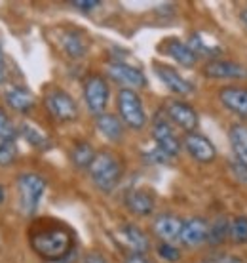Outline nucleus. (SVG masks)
Listing matches in <instances>:
<instances>
[{
	"label": "nucleus",
	"instance_id": "nucleus-1",
	"mask_svg": "<svg viewBox=\"0 0 247 263\" xmlns=\"http://www.w3.org/2000/svg\"><path fill=\"white\" fill-rule=\"evenodd\" d=\"M31 246L40 257L48 261H59L72 250V235L63 225L50 223L31 235Z\"/></svg>",
	"mask_w": 247,
	"mask_h": 263
},
{
	"label": "nucleus",
	"instance_id": "nucleus-2",
	"mask_svg": "<svg viewBox=\"0 0 247 263\" xmlns=\"http://www.w3.org/2000/svg\"><path fill=\"white\" fill-rule=\"evenodd\" d=\"M90 178L99 191L111 193L122 179V164L112 153H97V157L90 166Z\"/></svg>",
	"mask_w": 247,
	"mask_h": 263
},
{
	"label": "nucleus",
	"instance_id": "nucleus-3",
	"mask_svg": "<svg viewBox=\"0 0 247 263\" xmlns=\"http://www.w3.org/2000/svg\"><path fill=\"white\" fill-rule=\"evenodd\" d=\"M17 191H19L21 210L25 212L27 216H33L46 191V179L33 172L21 174L17 178Z\"/></svg>",
	"mask_w": 247,
	"mask_h": 263
},
{
	"label": "nucleus",
	"instance_id": "nucleus-4",
	"mask_svg": "<svg viewBox=\"0 0 247 263\" xmlns=\"http://www.w3.org/2000/svg\"><path fill=\"white\" fill-rule=\"evenodd\" d=\"M118 112H120V119L123 120V124H128L131 130H141L147 124L143 101L135 90L122 88L118 92Z\"/></svg>",
	"mask_w": 247,
	"mask_h": 263
},
{
	"label": "nucleus",
	"instance_id": "nucleus-5",
	"mask_svg": "<svg viewBox=\"0 0 247 263\" xmlns=\"http://www.w3.org/2000/svg\"><path fill=\"white\" fill-rule=\"evenodd\" d=\"M44 105L48 112L59 122H72L78 119V105L76 101L63 90H52L46 93Z\"/></svg>",
	"mask_w": 247,
	"mask_h": 263
},
{
	"label": "nucleus",
	"instance_id": "nucleus-6",
	"mask_svg": "<svg viewBox=\"0 0 247 263\" xmlns=\"http://www.w3.org/2000/svg\"><path fill=\"white\" fill-rule=\"evenodd\" d=\"M109 84L101 74H90L84 80V99L86 105L90 109V112H93L95 117L103 115L105 107L109 103Z\"/></svg>",
	"mask_w": 247,
	"mask_h": 263
},
{
	"label": "nucleus",
	"instance_id": "nucleus-7",
	"mask_svg": "<svg viewBox=\"0 0 247 263\" xmlns=\"http://www.w3.org/2000/svg\"><path fill=\"white\" fill-rule=\"evenodd\" d=\"M152 138L156 141V147L166 157H177L181 151V141L173 134V128L163 115H156L152 122Z\"/></svg>",
	"mask_w": 247,
	"mask_h": 263
},
{
	"label": "nucleus",
	"instance_id": "nucleus-8",
	"mask_svg": "<svg viewBox=\"0 0 247 263\" xmlns=\"http://www.w3.org/2000/svg\"><path fill=\"white\" fill-rule=\"evenodd\" d=\"M107 72L112 80H116L118 84H122L123 88L130 90H137V88H145L147 86V77L143 74L141 69L131 67L122 61H112L107 67Z\"/></svg>",
	"mask_w": 247,
	"mask_h": 263
},
{
	"label": "nucleus",
	"instance_id": "nucleus-9",
	"mask_svg": "<svg viewBox=\"0 0 247 263\" xmlns=\"http://www.w3.org/2000/svg\"><path fill=\"white\" fill-rule=\"evenodd\" d=\"M203 74L217 80H245L247 67L230 60H211L203 67Z\"/></svg>",
	"mask_w": 247,
	"mask_h": 263
},
{
	"label": "nucleus",
	"instance_id": "nucleus-10",
	"mask_svg": "<svg viewBox=\"0 0 247 263\" xmlns=\"http://www.w3.org/2000/svg\"><path fill=\"white\" fill-rule=\"evenodd\" d=\"M184 149L189 151V155L194 158L196 162H202V164H208V162H213L217 158V149L215 145L209 141L205 136L202 134H187L184 138Z\"/></svg>",
	"mask_w": 247,
	"mask_h": 263
},
{
	"label": "nucleus",
	"instance_id": "nucleus-11",
	"mask_svg": "<svg viewBox=\"0 0 247 263\" xmlns=\"http://www.w3.org/2000/svg\"><path fill=\"white\" fill-rule=\"evenodd\" d=\"M59 46L71 60H82L88 53L90 42H88V36H86L84 31L65 29L63 33L59 34Z\"/></svg>",
	"mask_w": 247,
	"mask_h": 263
},
{
	"label": "nucleus",
	"instance_id": "nucleus-12",
	"mask_svg": "<svg viewBox=\"0 0 247 263\" xmlns=\"http://www.w3.org/2000/svg\"><path fill=\"white\" fill-rule=\"evenodd\" d=\"M166 115L179 128H182L189 134H192L196 130V126H198V112L194 111V107H190L184 101H177V99L175 101H169L168 105H166Z\"/></svg>",
	"mask_w": 247,
	"mask_h": 263
},
{
	"label": "nucleus",
	"instance_id": "nucleus-13",
	"mask_svg": "<svg viewBox=\"0 0 247 263\" xmlns=\"http://www.w3.org/2000/svg\"><path fill=\"white\" fill-rule=\"evenodd\" d=\"M219 99L228 111L247 120V88L241 86H224L219 90Z\"/></svg>",
	"mask_w": 247,
	"mask_h": 263
},
{
	"label": "nucleus",
	"instance_id": "nucleus-14",
	"mask_svg": "<svg viewBox=\"0 0 247 263\" xmlns=\"http://www.w3.org/2000/svg\"><path fill=\"white\" fill-rule=\"evenodd\" d=\"M209 237V225L203 217H190L187 221H182V231H181V240L184 246H200L202 242H205Z\"/></svg>",
	"mask_w": 247,
	"mask_h": 263
},
{
	"label": "nucleus",
	"instance_id": "nucleus-15",
	"mask_svg": "<svg viewBox=\"0 0 247 263\" xmlns=\"http://www.w3.org/2000/svg\"><path fill=\"white\" fill-rule=\"evenodd\" d=\"M154 71H156L158 79L166 84V88L171 90L173 93H177V96H189V93H192V90H194V86L190 84L187 79H182L173 67L156 63V65H154Z\"/></svg>",
	"mask_w": 247,
	"mask_h": 263
},
{
	"label": "nucleus",
	"instance_id": "nucleus-16",
	"mask_svg": "<svg viewBox=\"0 0 247 263\" xmlns=\"http://www.w3.org/2000/svg\"><path fill=\"white\" fill-rule=\"evenodd\" d=\"M152 229L156 233V237L162 238L163 242H173V240H179V237H181L182 219L173 216V214H162L154 219Z\"/></svg>",
	"mask_w": 247,
	"mask_h": 263
},
{
	"label": "nucleus",
	"instance_id": "nucleus-17",
	"mask_svg": "<svg viewBox=\"0 0 247 263\" xmlns=\"http://www.w3.org/2000/svg\"><path fill=\"white\" fill-rule=\"evenodd\" d=\"M126 206L135 216H150L154 212V197L149 191L133 189L126 195Z\"/></svg>",
	"mask_w": 247,
	"mask_h": 263
},
{
	"label": "nucleus",
	"instance_id": "nucleus-18",
	"mask_svg": "<svg viewBox=\"0 0 247 263\" xmlns=\"http://www.w3.org/2000/svg\"><path fill=\"white\" fill-rule=\"evenodd\" d=\"M162 48L169 58H173V60L182 67H192L196 63V60H198L196 53L189 48V44H184V42H181V40H177V39L166 40L162 44Z\"/></svg>",
	"mask_w": 247,
	"mask_h": 263
},
{
	"label": "nucleus",
	"instance_id": "nucleus-19",
	"mask_svg": "<svg viewBox=\"0 0 247 263\" xmlns=\"http://www.w3.org/2000/svg\"><path fill=\"white\" fill-rule=\"evenodd\" d=\"M120 237L122 240L128 246H130L133 254H145V252L149 250V237L143 233V229H139L137 225H131V223H126L120 227Z\"/></svg>",
	"mask_w": 247,
	"mask_h": 263
},
{
	"label": "nucleus",
	"instance_id": "nucleus-20",
	"mask_svg": "<svg viewBox=\"0 0 247 263\" xmlns=\"http://www.w3.org/2000/svg\"><path fill=\"white\" fill-rule=\"evenodd\" d=\"M189 48L198 55H208V58H219L222 53V48L215 42L209 34L203 33H194L189 39Z\"/></svg>",
	"mask_w": 247,
	"mask_h": 263
},
{
	"label": "nucleus",
	"instance_id": "nucleus-21",
	"mask_svg": "<svg viewBox=\"0 0 247 263\" xmlns=\"http://www.w3.org/2000/svg\"><path fill=\"white\" fill-rule=\"evenodd\" d=\"M4 98H6L8 105L19 112L31 111L34 105L33 93L29 92V90H25V88H21V86H12V88H8Z\"/></svg>",
	"mask_w": 247,
	"mask_h": 263
},
{
	"label": "nucleus",
	"instance_id": "nucleus-22",
	"mask_svg": "<svg viewBox=\"0 0 247 263\" xmlns=\"http://www.w3.org/2000/svg\"><path fill=\"white\" fill-rule=\"evenodd\" d=\"M95 126H97V130L101 132L109 141H120L123 136V126H122V122H120V119L114 117V115H109V112L99 115L97 120H95Z\"/></svg>",
	"mask_w": 247,
	"mask_h": 263
},
{
	"label": "nucleus",
	"instance_id": "nucleus-23",
	"mask_svg": "<svg viewBox=\"0 0 247 263\" xmlns=\"http://www.w3.org/2000/svg\"><path fill=\"white\" fill-rule=\"evenodd\" d=\"M228 138L234 149L236 160L247 166V126L245 124H234L228 132Z\"/></svg>",
	"mask_w": 247,
	"mask_h": 263
},
{
	"label": "nucleus",
	"instance_id": "nucleus-24",
	"mask_svg": "<svg viewBox=\"0 0 247 263\" xmlns=\"http://www.w3.org/2000/svg\"><path fill=\"white\" fill-rule=\"evenodd\" d=\"M95 157H97V153L93 151V147L88 141H78L71 151V160L76 168H88L90 170Z\"/></svg>",
	"mask_w": 247,
	"mask_h": 263
},
{
	"label": "nucleus",
	"instance_id": "nucleus-25",
	"mask_svg": "<svg viewBox=\"0 0 247 263\" xmlns=\"http://www.w3.org/2000/svg\"><path fill=\"white\" fill-rule=\"evenodd\" d=\"M228 231H230V221L227 217H217L213 223L209 225V237L208 242L213 246H219L228 238Z\"/></svg>",
	"mask_w": 247,
	"mask_h": 263
},
{
	"label": "nucleus",
	"instance_id": "nucleus-26",
	"mask_svg": "<svg viewBox=\"0 0 247 263\" xmlns=\"http://www.w3.org/2000/svg\"><path fill=\"white\" fill-rule=\"evenodd\" d=\"M21 134H23V138L33 145V147H38V149H48V147H50V139H48V136H46L42 130H38L36 126L29 124V122L21 124Z\"/></svg>",
	"mask_w": 247,
	"mask_h": 263
},
{
	"label": "nucleus",
	"instance_id": "nucleus-27",
	"mask_svg": "<svg viewBox=\"0 0 247 263\" xmlns=\"http://www.w3.org/2000/svg\"><path fill=\"white\" fill-rule=\"evenodd\" d=\"M228 238L234 244H247V217H234L230 221Z\"/></svg>",
	"mask_w": 247,
	"mask_h": 263
},
{
	"label": "nucleus",
	"instance_id": "nucleus-28",
	"mask_svg": "<svg viewBox=\"0 0 247 263\" xmlns=\"http://www.w3.org/2000/svg\"><path fill=\"white\" fill-rule=\"evenodd\" d=\"M17 158V145L13 139H6L0 143V166H12Z\"/></svg>",
	"mask_w": 247,
	"mask_h": 263
},
{
	"label": "nucleus",
	"instance_id": "nucleus-29",
	"mask_svg": "<svg viewBox=\"0 0 247 263\" xmlns=\"http://www.w3.org/2000/svg\"><path fill=\"white\" fill-rule=\"evenodd\" d=\"M158 256L162 257V259H166V261L173 263L181 259V252L177 250L171 242H162V244H158Z\"/></svg>",
	"mask_w": 247,
	"mask_h": 263
},
{
	"label": "nucleus",
	"instance_id": "nucleus-30",
	"mask_svg": "<svg viewBox=\"0 0 247 263\" xmlns=\"http://www.w3.org/2000/svg\"><path fill=\"white\" fill-rule=\"evenodd\" d=\"M15 136V128H13L12 120L8 119V115L0 109V141H6V139H13Z\"/></svg>",
	"mask_w": 247,
	"mask_h": 263
},
{
	"label": "nucleus",
	"instance_id": "nucleus-31",
	"mask_svg": "<svg viewBox=\"0 0 247 263\" xmlns=\"http://www.w3.org/2000/svg\"><path fill=\"white\" fill-rule=\"evenodd\" d=\"M72 6L82 10V12H90V10H95V8L101 6V2H97V0H74Z\"/></svg>",
	"mask_w": 247,
	"mask_h": 263
},
{
	"label": "nucleus",
	"instance_id": "nucleus-32",
	"mask_svg": "<svg viewBox=\"0 0 247 263\" xmlns=\"http://www.w3.org/2000/svg\"><path fill=\"white\" fill-rule=\"evenodd\" d=\"M232 172H234V176L241 181H247V166L241 164V162H232Z\"/></svg>",
	"mask_w": 247,
	"mask_h": 263
},
{
	"label": "nucleus",
	"instance_id": "nucleus-33",
	"mask_svg": "<svg viewBox=\"0 0 247 263\" xmlns=\"http://www.w3.org/2000/svg\"><path fill=\"white\" fill-rule=\"evenodd\" d=\"M213 263H245V261L236 256H219V257H215Z\"/></svg>",
	"mask_w": 247,
	"mask_h": 263
},
{
	"label": "nucleus",
	"instance_id": "nucleus-34",
	"mask_svg": "<svg viewBox=\"0 0 247 263\" xmlns=\"http://www.w3.org/2000/svg\"><path fill=\"white\" fill-rule=\"evenodd\" d=\"M84 263H109L101 254H88L84 257Z\"/></svg>",
	"mask_w": 247,
	"mask_h": 263
},
{
	"label": "nucleus",
	"instance_id": "nucleus-35",
	"mask_svg": "<svg viewBox=\"0 0 247 263\" xmlns=\"http://www.w3.org/2000/svg\"><path fill=\"white\" fill-rule=\"evenodd\" d=\"M126 263H149V259L145 257V254H131V256L126 259Z\"/></svg>",
	"mask_w": 247,
	"mask_h": 263
},
{
	"label": "nucleus",
	"instance_id": "nucleus-36",
	"mask_svg": "<svg viewBox=\"0 0 247 263\" xmlns=\"http://www.w3.org/2000/svg\"><path fill=\"white\" fill-rule=\"evenodd\" d=\"M4 74H6V67H4V53H2V46H0V82L4 80Z\"/></svg>",
	"mask_w": 247,
	"mask_h": 263
},
{
	"label": "nucleus",
	"instance_id": "nucleus-37",
	"mask_svg": "<svg viewBox=\"0 0 247 263\" xmlns=\"http://www.w3.org/2000/svg\"><path fill=\"white\" fill-rule=\"evenodd\" d=\"M4 198H6V193H4V187L0 185V204L4 202Z\"/></svg>",
	"mask_w": 247,
	"mask_h": 263
},
{
	"label": "nucleus",
	"instance_id": "nucleus-38",
	"mask_svg": "<svg viewBox=\"0 0 247 263\" xmlns=\"http://www.w3.org/2000/svg\"><path fill=\"white\" fill-rule=\"evenodd\" d=\"M241 21H243V25L247 27V10H243V12H241Z\"/></svg>",
	"mask_w": 247,
	"mask_h": 263
}]
</instances>
